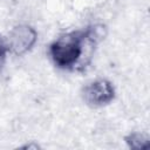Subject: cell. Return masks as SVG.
Returning <instances> with one entry per match:
<instances>
[{
	"label": "cell",
	"instance_id": "6da1fadb",
	"mask_svg": "<svg viewBox=\"0 0 150 150\" xmlns=\"http://www.w3.org/2000/svg\"><path fill=\"white\" fill-rule=\"evenodd\" d=\"M38 41L36 30L29 25L14 26L6 38L8 52L14 55H23L28 53Z\"/></svg>",
	"mask_w": 150,
	"mask_h": 150
},
{
	"label": "cell",
	"instance_id": "7a4b0ae2",
	"mask_svg": "<svg viewBox=\"0 0 150 150\" xmlns=\"http://www.w3.org/2000/svg\"><path fill=\"white\" fill-rule=\"evenodd\" d=\"M82 97L84 102L93 108L104 107L114 100L115 88L110 81L105 79H96L83 87Z\"/></svg>",
	"mask_w": 150,
	"mask_h": 150
},
{
	"label": "cell",
	"instance_id": "3957f363",
	"mask_svg": "<svg viewBox=\"0 0 150 150\" xmlns=\"http://www.w3.org/2000/svg\"><path fill=\"white\" fill-rule=\"evenodd\" d=\"M125 143L128 144L129 148L131 149H136V150H139V149H145L150 145V141H149V137L143 134V132H138V131H135V132H130L129 135L125 136L124 138Z\"/></svg>",
	"mask_w": 150,
	"mask_h": 150
},
{
	"label": "cell",
	"instance_id": "277c9868",
	"mask_svg": "<svg viewBox=\"0 0 150 150\" xmlns=\"http://www.w3.org/2000/svg\"><path fill=\"white\" fill-rule=\"evenodd\" d=\"M8 47H7V42H6V38H2L0 35V69L5 62L6 55L8 54Z\"/></svg>",
	"mask_w": 150,
	"mask_h": 150
}]
</instances>
